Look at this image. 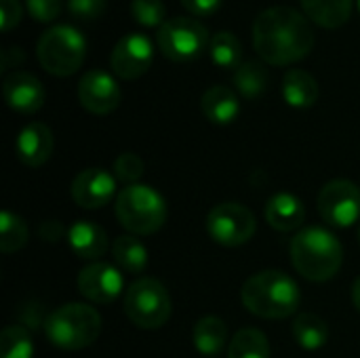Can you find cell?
<instances>
[{
	"label": "cell",
	"mask_w": 360,
	"mask_h": 358,
	"mask_svg": "<svg viewBox=\"0 0 360 358\" xmlns=\"http://www.w3.org/2000/svg\"><path fill=\"white\" fill-rule=\"evenodd\" d=\"M156 42L162 55L175 63H188L198 59L211 44L209 30L194 17H171L167 19L158 32Z\"/></svg>",
	"instance_id": "ba28073f"
},
{
	"label": "cell",
	"mask_w": 360,
	"mask_h": 358,
	"mask_svg": "<svg viewBox=\"0 0 360 358\" xmlns=\"http://www.w3.org/2000/svg\"><path fill=\"white\" fill-rule=\"evenodd\" d=\"M27 238H30V230H27V224L23 222V217H19L17 213H11V211H2V215H0V251L4 255H11V253L23 249Z\"/></svg>",
	"instance_id": "83f0119b"
},
{
	"label": "cell",
	"mask_w": 360,
	"mask_h": 358,
	"mask_svg": "<svg viewBox=\"0 0 360 358\" xmlns=\"http://www.w3.org/2000/svg\"><path fill=\"white\" fill-rule=\"evenodd\" d=\"M293 268L312 283L331 281L344 262V247L338 236L325 228H304L291 241Z\"/></svg>",
	"instance_id": "3957f363"
},
{
	"label": "cell",
	"mask_w": 360,
	"mask_h": 358,
	"mask_svg": "<svg viewBox=\"0 0 360 358\" xmlns=\"http://www.w3.org/2000/svg\"><path fill=\"white\" fill-rule=\"evenodd\" d=\"M27 13L38 21H53L59 17L63 0H25Z\"/></svg>",
	"instance_id": "d6a6232c"
},
{
	"label": "cell",
	"mask_w": 360,
	"mask_h": 358,
	"mask_svg": "<svg viewBox=\"0 0 360 358\" xmlns=\"http://www.w3.org/2000/svg\"><path fill=\"white\" fill-rule=\"evenodd\" d=\"M293 338L304 350H321L329 340V327L321 317L304 312L293 321Z\"/></svg>",
	"instance_id": "cb8c5ba5"
},
{
	"label": "cell",
	"mask_w": 360,
	"mask_h": 358,
	"mask_svg": "<svg viewBox=\"0 0 360 358\" xmlns=\"http://www.w3.org/2000/svg\"><path fill=\"white\" fill-rule=\"evenodd\" d=\"M65 232H68L65 226L59 224L57 219H51V222H42V224H40V238H42V241L55 243V241H59Z\"/></svg>",
	"instance_id": "8d00e7d4"
},
{
	"label": "cell",
	"mask_w": 360,
	"mask_h": 358,
	"mask_svg": "<svg viewBox=\"0 0 360 358\" xmlns=\"http://www.w3.org/2000/svg\"><path fill=\"white\" fill-rule=\"evenodd\" d=\"M352 302H354V308L360 312V276L352 285Z\"/></svg>",
	"instance_id": "74e56055"
},
{
	"label": "cell",
	"mask_w": 360,
	"mask_h": 358,
	"mask_svg": "<svg viewBox=\"0 0 360 358\" xmlns=\"http://www.w3.org/2000/svg\"><path fill=\"white\" fill-rule=\"evenodd\" d=\"M306 17L327 30L344 25L352 13V0H300Z\"/></svg>",
	"instance_id": "7402d4cb"
},
{
	"label": "cell",
	"mask_w": 360,
	"mask_h": 358,
	"mask_svg": "<svg viewBox=\"0 0 360 358\" xmlns=\"http://www.w3.org/2000/svg\"><path fill=\"white\" fill-rule=\"evenodd\" d=\"M53 131L44 122L25 124L15 139V154L25 167H42L53 156Z\"/></svg>",
	"instance_id": "2e32d148"
},
{
	"label": "cell",
	"mask_w": 360,
	"mask_h": 358,
	"mask_svg": "<svg viewBox=\"0 0 360 358\" xmlns=\"http://www.w3.org/2000/svg\"><path fill=\"white\" fill-rule=\"evenodd\" d=\"M0 61H2V63H0V70H2V72H6L8 68L23 63V61H25V53H23V49H19V46L2 49V53H0Z\"/></svg>",
	"instance_id": "d590c367"
},
{
	"label": "cell",
	"mask_w": 360,
	"mask_h": 358,
	"mask_svg": "<svg viewBox=\"0 0 360 358\" xmlns=\"http://www.w3.org/2000/svg\"><path fill=\"white\" fill-rule=\"evenodd\" d=\"M359 243H360V228H359Z\"/></svg>",
	"instance_id": "f35d334b"
},
{
	"label": "cell",
	"mask_w": 360,
	"mask_h": 358,
	"mask_svg": "<svg viewBox=\"0 0 360 358\" xmlns=\"http://www.w3.org/2000/svg\"><path fill=\"white\" fill-rule=\"evenodd\" d=\"M114 213L120 226L133 236H150L165 226L167 203L154 188L133 184L118 192L114 200Z\"/></svg>",
	"instance_id": "5b68a950"
},
{
	"label": "cell",
	"mask_w": 360,
	"mask_h": 358,
	"mask_svg": "<svg viewBox=\"0 0 360 358\" xmlns=\"http://www.w3.org/2000/svg\"><path fill=\"white\" fill-rule=\"evenodd\" d=\"M224 0H181V4L186 6V11H190L192 15H213Z\"/></svg>",
	"instance_id": "e575fe53"
},
{
	"label": "cell",
	"mask_w": 360,
	"mask_h": 358,
	"mask_svg": "<svg viewBox=\"0 0 360 358\" xmlns=\"http://www.w3.org/2000/svg\"><path fill=\"white\" fill-rule=\"evenodd\" d=\"M120 99V87L105 70H89L78 82V101L91 114L105 116L118 108Z\"/></svg>",
	"instance_id": "4fadbf2b"
},
{
	"label": "cell",
	"mask_w": 360,
	"mask_h": 358,
	"mask_svg": "<svg viewBox=\"0 0 360 358\" xmlns=\"http://www.w3.org/2000/svg\"><path fill=\"white\" fill-rule=\"evenodd\" d=\"M321 95L316 78L306 70H289L283 78V97L293 108H310Z\"/></svg>",
	"instance_id": "ffe728a7"
},
{
	"label": "cell",
	"mask_w": 360,
	"mask_h": 358,
	"mask_svg": "<svg viewBox=\"0 0 360 358\" xmlns=\"http://www.w3.org/2000/svg\"><path fill=\"white\" fill-rule=\"evenodd\" d=\"M76 285L84 300L105 306L118 300L124 287V279L120 274V268L105 262H93L80 270Z\"/></svg>",
	"instance_id": "7c38bea8"
},
{
	"label": "cell",
	"mask_w": 360,
	"mask_h": 358,
	"mask_svg": "<svg viewBox=\"0 0 360 358\" xmlns=\"http://www.w3.org/2000/svg\"><path fill=\"white\" fill-rule=\"evenodd\" d=\"M240 300L251 314L268 321H283L297 312L302 293L289 274L281 270H262L243 285Z\"/></svg>",
	"instance_id": "7a4b0ae2"
},
{
	"label": "cell",
	"mask_w": 360,
	"mask_h": 358,
	"mask_svg": "<svg viewBox=\"0 0 360 358\" xmlns=\"http://www.w3.org/2000/svg\"><path fill=\"white\" fill-rule=\"evenodd\" d=\"M108 0H68V8L74 17L91 21L103 15Z\"/></svg>",
	"instance_id": "1f68e13d"
},
{
	"label": "cell",
	"mask_w": 360,
	"mask_h": 358,
	"mask_svg": "<svg viewBox=\"0 0 360 358\" xmlns=\"http://www.w3.org/2000/svg\"><path fill=\"white\" fill-rule=\"evenodd\" d=\"M110 251H112L114 264L122 272L139 274L148 268V249L133 234H124V236L114 238V243L110 245Z\"/></svg>",
	"instance_id": "44dd1931"
},
{
	"label": "cell",
	"mask_w": 360,
	"mask_h": 358,
	"mask_svg": "<svg viewBox=\"0 0 360 358\" xmlns=\"http://www.w3.org/2000/svg\"><path fill=\"white\" fill-rule=\"evenodd\" d=\"M72 198L82 209H101L110 200H116V177L105 169H84L72 181Z\"/></svg>",
	"instance_id": "5bb4252c"
},
{
	"label": "cell",
	"mask_w": 360,
	"mask_h": 358,
	"mask_svg": "<svg viewBox=\"0 0 360 358\" xmlns=\"http://www.w3.org/2000/svg\"><path fill=\"white\" fill-rule=\"evenodd\" d=\"M200 110L213 124H230L240 112V101L236 97V91L224 84H215L202 93Z\"/></svg>",
	"instance_id": "d6986e66"
},
{
	"label": "cell",
	"mask_w": 360,
	"mask_h": 358,
	"mask_svg": "<svg viewBox=\"0 0 360 358\" xmlns=\"http://www.w3.org/2000/svg\"><path fill=\"white\" fill-rule=\"evenodd\" d=\"M253 46L270 65H289L304 59L314 46L308 17L293 6H268L253 21Z\"/></svg>",
	"instance_id": "6da1fadb"
},
{
	"label": "cell",
	"mask_w": 360,
	"mask_h": 358,
	"mask_svg": "<svg viewBox=\"0 0 360 358\" xmlns=\"http://www.w3.org/2000/svg\"><path fill=\"white\" fill-rule=\"evenodd\" d=\"M122 308L127 319L139 329H160L173 312L167 287L152 276H141L127 289Z\"/></svg>",
	"instance_id": "52a82bcc"
},
{
	"label": "cell",
	"mask_w": 360,
	"mask_h": 358,
	"mask_svg": "<svg viewBox=\"0 0 360 358\" xmlns=\"http://www.w3.org/2000/svg\"><path fill=\"white\" fill-rule=\"evenodd\" d=\"M255 230L253 211L240 203H221L207 215V232L221 247H240L253 238Z\"/></svg>",
	"instance_id": "9c48e42d"
},
{
	"label": "cell",
	"mask_w": 360,
	"mask_h": 358,
	"mask_svg": "<svg viewBox=\"0 0 360 358\" xmlns=\"http://www.w3.org/2000/svg\"><path fill=\"white\" fill-rule=\"evenodd\" d=\"M304 219H306V207L293 194L281 192L266 203V222L278 232H293L302 228Z\"/></svg>",
	"instance_id": "ac0fdd59"
},
{
	"label": "cell",
	"mask_w": 360,
	"mask_h": 358,
	"mask_svg": "<svg viewBox=\"0 0 360 358\" xmlns=\"http://www.w3.org/2000/svg\"><path fill=\"white\" fill-rule=\"evenodd\" d=\"M2 95L11 110L19 114H34L44 103V87L30 72H11L2 82Z\"/></svg>",
	"instance_id": "9a60e30c"
},
{
	"label": "cell",
	"mask_w": 360,
	"mask_h": 358,
	"mask_svg": "<svg viewBox=\"0 0 360 358\" xmlns=\"http://www.w3.org/2000/svg\"><path fill=\"white\" fill-rule=\"evenodd\" d=\"M23 8L19 0H0V23H2V32L13 30L19 21H21Z\"/></svg>",
	"instance_id": "836d02e7"
},
{
	"label": "cell",
	"mask_w": 360,
	"mask_h": 358,
	"mask_svg": "<svg viewBox=\"0 0 360 358\" xmlns=\"http://www.w3.org/2000/svg\"><path fill=\"white\" fill-rule=\"evenodd\" d=\"M36 55L49 74L70 76L82 65L86 57V38L78 27L70 23H57L42 32Z\"/></svg>",
	"instance_id": "8992f818"
},
{
	"label": "cell",
	"mask_w": 360,
	"mask_h": 358,
	"mask_svg": "<svg viewBox=\"0 0 360 358\" xmlns=\"http://www.w3.org/2000/svg\"><path fill=\"white\" fill-rule=\"evenodd\" d=\"M268 82H270V76L262 61H253V59L243 61L234 70V87L247 99H255L264 95V91L268 89Z\"/></svg>",
	"instance_id": "d4e9b609"
},
{
	"label": "cell",
	"mask_w": 360,
	"mask_h": 358,
	"mask_svg": "<svg viewBox=\"0 0 360 358\" xmlns=\"http://www.w3.org/2000/svg\"><path fill=\"white\" fill-rule=\"evenodd\" d=\"M152 61H154V44L150 36L141 32H131L122 36L114 44L110 57V65L114 74L124 80H135L143 76L150 70Z\"/></svg>",
	"instance_id": "8fae6325"
},
{
	"label": "cell",
	"mask_w": 360,
	"mask_h": 358,
	"mask_svg": "<svg viewBox=\"0 0 360 358\" xmlns=\"http://www.w3.org/2000/svg\"><path fill=\"white\" fill-rule=\"evenodd\" d=\"M46 340L61 350H82L97 342L101 335V317L86 304H63L44 319Z\"/></svg>",
	"instance_id": "277c9868"
},
{
	"label": "cell",
	"mask_w": 360,
	"mask_h": 358,
	"mask_svg": "<svg viewBox=\"0 0 360 358\" xmlns=\"http://www.w3.org/2000/svg\"><path fill=\"white\" fill-rule=\"evenodd\" d=\"M131 17L143 27H160L167 21L162 0H131Z\"/></svg>",
	"instance_id": "f546056e"
},
{
	"label": "cell",
	"mask_w": 360,
	"mask_h": 358,
	"mask_svg": "<svg viewBox=\"0 0 360 358\" xmlns=\"http://www.w3.org/2000/svg\"><path fill=\"white\" fill-rule=\"evenodd\" d=\"M359 11H360V0H359Z\"/></svg>",
	"instance_id": "ab89813d"
},
{
	"label": "cell",
	"mask_w": 360,
	"mask_h": 358,
	"mask_svg": "<svg viewBox=\"0 0 360 358\" xmlns=\"http://www.w3.org/2000/svg\"><path fill=\"white\" fill-rule=\"evenodd\" d=\"M228 358H270V342L266 333L255 327L240 329L230 342Z\"/></svg>",
	"instance_id": "484cf974"
},
{
	"label": "cell",
	"mask_w": 360,
	"mask_h": 358,
	"mask_svg": "<svg viewBox=\"0 0 360 358\" xmlns=\"http://www.w3.org/2000/svg\"><path fill=\"white\" fill-rule=\"evenodd\" d=\"M34 344L25 327L11 325L0 335V358H32Z\"/></svg>",
	"instance_id": "f1b7e54d"
},
{
	"label": "cell",
	"mask_w": 360,
	"mask_h": 358,
	"mask_svg": "<svg viewBox=\"0 0 360 358\" xmlns=\"http://www.w3.org/2000/svg\"><path fill=\"white\" fill-rule=\"evenodd\" d=\"M209 55H211L215 65L228 68V70H236L243 63L240 61L243 59V44H240L236 34H232L228 30H221V32L211 36Z\"/></svg>",
	"instance_id": "4316f807"
},
{
	"label": "cell",
	"mask_w": 360,
	"mask_h": 358,
	"mask_svg": "<svg viewBox=\"0 0 360 358\" xmlns=\"http://www.w3.org/2000/svg\"><path fill=\"white\" fill-rule=\"evenodd\" d=\"M319 213L333 228H350L360 219V188L350 179H331L321 188Z\"/></svg>",
	"instance_id": "30bf717a"
},
{
	"label": "cell",
	"mask_w": 360,
	"mask_h": 358,
	"mask_svg": "<svg viewBox=\"0 0 360 358\" xmlns=\"http://www.w3.org/2000/svg\"><path fill=\"white\" fill-rule=\"evenodd\" d=\"M68 245L76 257L97 262L108 251V236L101 226L80 219L68 228Z\"/></svg>",
	"instance_id": "e0dca14e"
},
{
	"label": "cell",
	"mask_w": 360,
	"mask_h": 358,
	"mask_svg": "<svg viewBox=\"0 0 360 358\" xmlns=\"http://www.w3.org/2000/svg\"><path fill=\"white\" fill-rule=\"evenodd\" d=\"M143 160L135 152H124L114 160V177L127 186H133L143 175Z\"/></svg>",
	"instance_id": "4dcf8cb0"
},
{
	"label": "cell",
	"mask_w": 360,
	"mask_h": 358,
	"mask_svg": "<svg viewBox=\"0 0 360 358\" xmlns=\"http://www.w3.org/2000/svg\"><path fill=\"white\" fill-rule=\"evenodd\" d=\"M228 327L219 317H202L194 325V346L205 357H215L226 348Z\"/></svg>",
	"instance_id": "603a6c76"
}]
</instances>
